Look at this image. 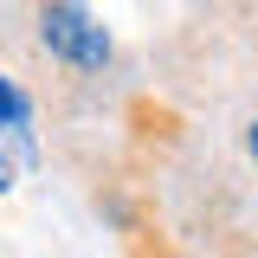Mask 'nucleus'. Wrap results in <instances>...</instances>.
Instances as JSON below:
<instances>
[{
  "label": "nucleus",
  "instance_id": "nucleus-2",
  "mask_svg": "<svg viewBox=\"0 0 258 258\" xmlns=\"http://www.w3.org/2000/svg\"><path fill=\"white\" fill-rule=\"evenodd\" d=\"M0 129H13V136H26V129H32V97L20 91L7 71H0Z\"/></svg>",
  "mask_w": 258,
  "mask_h": 258
},
{
  "label": "nucleus",
  "instance_id": "nucleus-3",
  "mask_svg": "<svg viewBox=\"0 0 258 258\" xmlns=\"http://www.w3.org/2000/svg\"><path fill=\"white\" fill-rule=\"evenodd\" d=\"M7 187H13V161L0 155V194H7Z\"/></svg>",
  "mask_w": 258,
  "mask_h": 258
},
{
  "label": "nucleus",
  "instance_id": "nucleus-1",
  "mask_svg": "<svg viewBox=\"0 0 258 258\" xmlns=\"http://www.w3.org/2000/svg\"><path fill=\"white\" fill-rule=\"evenodd\" d=\"M20 64L58 116H78L103 103L116 45L84 0H20Z\"/></svg>",
  "mask_w": 258,
  "mask_h": 258
}]
</instances>
